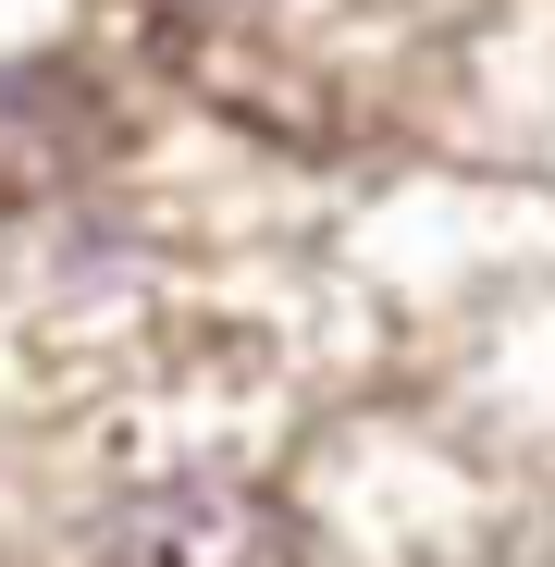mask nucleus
Masks as SVG:
<instances>
[{"instance_id":"2","label":"nucleus","mask_w":555,"mask_h":567,"mask_svg":"<svg viewBox=\"0 0 555 567\" xmlns=\"http://www.w3.org/2000/svg\"><path fill=\"white\" fill-rule=\"evenodd\" d=\"M100 148H112V124H100V100H86L62 62H13L0 74V198H50V185H74Z\"/></svg>"},{"instance_id":"1","label":"nucleus","mask_w":555,"mask_h":567,"mask_svg":"<svg viewBox=\"0 0 555 567\" xmlns=\"http://www.w3.org/2000/svg\"><path fill=\"white\" fill-rule=\"evenodd\" d=\"M112 567H309V530L285 494L235 482V468H173L100 518Z\"/></svg>"}]
</instances>
